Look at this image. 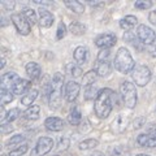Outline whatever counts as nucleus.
Returning <instances> with one entry per match:
<instances>
[{
  "instance_id": "c03bdc74",
  "label": "nucleus",
  "mask_w": 156,
  "mask_h": 156,
  "mask_svg": "<svg viewBox=\"0 0 156 156\" xmlns=\"http://www.w3.org/2000/svg\"><path fill=\"white\" fill-rule=\"evenodd\" d=\"M2 5L8 11H12L14 8V2H2Z\"/></svg>"
},
{
  "instance_id": "3c124183",
  "label": "nucleus",
  "mask_w": 156,
  "mask_h": 156,
  "mask_svg": "<svg viewBox=\"0 0 156 156\" xmlns=\"http://www.w3.org/2000/svg\"><path fill=\"white\" fill-rule=\"evenodd\" d=\"M2 156H7V155H2Z\"/></svg>"
},
{
  "instance_id": "dca6fc26",
  "label": "nucleus",
  "mask_w": 156,
  "mask_h": 156,
  "mask_svg": "<svg viewBox=\"0 0 156 156\" xmlns=\"http://www.w3.org/2000/svg\"><path fill=\"white\" fill-rule=\"evenodd\" d=\"M25 69H26V74L30 77V80H33V81L39 80L42 76V68L38 62H34V61L27 62Z\"/></svg>"
},
{
  "instance_id": "9b49d317",
  "label": "nucleus",
  "mask_w": 156,
  "mask_h": 156,
  "mask_svg": "<svg viewBox=\"0 0 156 156\" xmlns=\"http://www.w3.org/2000/svg\"><path fill=\"white\" fill-rule=\"evenodd\" d=\"M18 80H20V77L14 72H8V73H5V74H3L2 76V82H0V90L12 91Z\"/></svg>"
},
{
  "instance_id": "a19ab883",
  "label": "nucleus",
  "mask_w": 156,
  "mask_h": 156,
  "mask_svg": "<svg viewBox=\"0 0 156 156\" xmlns=\"http://www.w3.org/2000/svg\"><path fill=\"white\" fill-rule=\"evenodd\" d=\"M144 124V117H139L138 120H135L134 121V124H133V128L134 129H139V128H142Z\"/></svg>"
},
{
  "instance_id": "9d476101",
  "label": "nucleus",
  "mask_w": 156,
  "mask_h": 156,
  "mask_svg": "<svg viewBox=\"0 0 156 156\" xmlns=\"http://www.w3.org/2000/svg\"><path fill=\"white\" fill-rule=\"evenodd\" d=\"M117 42V38L115 34L112 33H103L99 34L95 38V46L99 47L100 50H109L111 47H113Z\"/></svg>"
},
{
  "instance_id": "393cba45",
  "label": "nucleus",
  "mask_w": 156,
  "mask_h": 156,
  "mask_svg": "<svg viewBox=\"0 0 156 156\" xmlns=\"http://www.w3.org/2000/svg\"><path fill=\"white\" fill-rule=\"evenodd\" d=\"M69 31L73 35H83L86 33V26L80 21H73L69 25Z\"/></svg>"
},
{
  "instance_id": "f03ea898",
  "label": "nucleus",
  "mask_w": 156,
  "mask_h": 156,
  "mask_svg": "<svg viewBox=\"0 0 156 156\" xmlns=\"http://www.w3.org/2000/svg\"><path fill=\"white\" fill-rule=\"evenodd\" d=\"M113 65L117 72L122 73V74H129V73H133L134 70L135 61L133 56H131V53L125 47H120L116 52Z\"/></svg>"
},
{
  "instance_id": "f3484780",
  "label": "nucleus",
  "mask_w": 156,
  "mask_h": 156,
  "mask_svg": "<svg viewBox=\"0 0 156 156\" xmlns=\"http://www.w3.org/2000/svg\"><path fill=\"white\" fill-rule=\"evenodd\" d=\"M73 57H74V61H76V64L78 65H83L85 62L87 61V58H89V50H87L86 47L83 46H80V47H77L74 52H73Z\"/></svg>"
},
{
  "instance_id": "a18cd8bd",
  "label": "nucleus",
  "mask_w": 156,
  "mask_h": 156,
  "mask_svg": "<svg viewBox=\"0 0 156 156\" xmlns=\"http://www.w3.org/2000/svg\"><path fill=\"white\" fill-rule=\"evenodd\" d=\"M148 51H150V53H151V55H152L154 57H156V42L154 43V44L148 46Z\"/></svg>"
},
{
  "instance_id": "aec40b11",
  "label": "nucleus",
  "mask_w": 156,
  "mask_h": 156,
  "mask_svg": "<svg viewBox=\"0 0 156 156\" xmlns=\"http://www.w3.org/2000/svg\"><path fill=\"white\" fill-rule=\"evenodd\" d=\"M136 22H138L136 17L129 14V16H126V17L120 20V27L124 29V30H126V31H130L134 26H136Z\"/></svg>"
},
{
  "instance_id": "cd10ccee",
  "label": "nucleus",
  "mask_w": 156,
  "mask_h": 156,
  "mask_svg": "<svg viewBox=\"0 0 156 156\" xmlns=\"http://www.w3.org/2000/svg\"><path fill=\"white\" fill-rule=\"evenodd\" d=\"M126 125H128V120L124 117V115H120V116H117V119L115 120L113 129L117 133H121V131H124L126 129Z\"/></svg>"
},
{
  "instance_id": "412c9836",
  "label": "nucleus",
  "mask_w": 156,
  "mask_h": 156,
  "mask_svg": "<svg viewBox=\"0 0 156 156\" xmlns=\"http://www.w3.org/2000/svg\"><path fill=\"white\" fill-rule=\"evenodd\" d=\"M38 98V90L37 89H30L25 95H22L21 98V104L22 105H26L27 108L31 107V104L35 101V99Z\"/></svg>"
},
{
  "instance_id": "6ab92c4d",
  "label": "nucleus",
  "mask_w": 156,
  "mask_h": 156,
  "mask_svg": "<svg viewBox=\"0 0 156 156\" xmlns=\"http://www.w3.org/2000/svg\"><path fill=\"white\" fill-rule=\"evenodd\" d=\"M68 121H69V124L70 125H80L81 124V121H82V113H81V109H80V107L78 105H73L72 107V109L69 112V116H68Z\"/></svg>"
},
{
  "instance_id": "a878e982",
  "label": "nucleus",
  "mask_w": 156,
  "mask_h": 156,
  "mask_svg": "<svg viewBox=\"0 0 156 156\" xmlns=\"http://www.w3.org/2000/svg\"><path fill=\"white\" fill-rule=\"evenodd\" d=\"M66 74H69L70 77H74V78H78L83 74L82 72L81 66L78 64H74V62H70V64L66 65Z\"/></svg>"
},
{
  "instance_id": "79ce46f5",
  "label": "nucleus",
  "mask_w": 156,
  "mask_h": 156,
  "mask_svg": "<svg viewBox=\"0 0 156 156\" xmlns=\"http://www.w3.org/2000/svg\"><path fill=\"white\" fill-rule=\"evenodd\" d=\"M13 130V125L12 124H5V125H2V133L3 134H7L9 131Z\"/></svg>"
},
{
  "instance_id": "72a5a7b5",
  "label": "nucleus",
  "mask_w": 156,
  "mask_h": 156,
  "mask_svg": "<svg viewBox=\"0 0 156 156\" xmlns=\"http://www.w3.org/2000/svg\"><path fill=\"white\" fill-rule=\"evenodd\" d=\"M111 156H129V150L125 146H115L111 148Z\"/></svg>"
},
{
  "instance_id": "2eb2a0df",
  "label": "nucleus",
  "mask_w": 156,
  "mask_h": 156,
  "mask_svg": "<svg viewBox=\"0 0 156 156\" xmlns=\"http://www.w3.org/2000/svg\"><path fill=\"white\" fill-rule=\"evenodd\" d=\"M136 143L140 147H146V148H154L156 147V135H151V134H140L136 138Z\"/></svg>"
},
{
  "instance_id": "2f4dec72",
  "label": "nucleus",
  "mask_w": 156,
  "mask_h": 156,
  "mask_svg": "<svg viewBox=\"0 0 156 156\" xmlns=\"http://www.w3.org/2000/svg\"><path fill=\"white\" fill-rule=\"evenodd\" d=\"M98 94H99V91H98L96 83L85 87V99L86 100H90V99H92V98H96Z\"/></svg>"
},
{
  "instance_id": "f8f14e48",
  "label": "nucleus",
  "mask_w": 156,
  "mask_h": 156,
  "mask_svg": "<svg viewBox=\"0 0 156 156\" xmlns=\"http://www.w3.org/2000/svg\"><path fill=\"white\" fill-rule=\"evenodd\" d=\"M80 90H81V86H80V83H78V82H76V81H69V82H66L65 90H64L66 101H74V100L77 99L78 94H80Z\"/></svg>"
},
{
  "instance_id": "8fccbe9b",
  "label": "nucleus",
  "mask_w": 156,
  "mask_h": 156,
  "mask_svg": "<svg viewBox=\"0 0 156 156\" xmlns=\"http://www.w3.org/2000/svg\"><path fill=\"white\" fill-rule=\"evenodd\" d=\"M136 156H150V155H143V154H140V155H136Z\"/></svg>"
},
{
  "instance_id": "6e6552de",
  "label": "nucleus",
  "mask_w": 156,
  "mask_h": 156,
  "mask_svg": "<svg viewBox=\"0 0 156 156\" xmlns=\"http://www.w3.org/2000/svg\"><path fill=\"white\" fill-rule=\"evenodd\" d=\"M136 37H138V39L142 42V44H146L147 47L154 44L155 41H156V33L150 26L143 25V23L138 25V29H136Z\"/></svg>"
},
{
  "instance_id": "de8ad7c7",
  "label": "nucleus",
  "mask_w": 156,
  "mask_h": 156,
  "mask_svg": "<svg viewBox=\"0 0 156 156\" xmlns=\"http://www.w3.org/2000/svg\"><path fill=\"white\" fill-rule=\"evenodd\" d=\"M4 66H5V57L2 56V60H0V68H2V69H3Z\"/></svg>"
},
{
  "instance_id": "49530a36",
  "label": "nucleus",
  "mask_w": 156,
  "mask_h": 156,
  "mask_svg": "<svg viewBox=\"0 0 156 156\" xmlns=\"http://www.w3.org/2000/svg\"><path fill=\"white\" fill-rule=\"evenodd\" d=\"M34 3H35V4H43V5H51V4H52L50 2H41V0H34Z\"/></svg>"
},
{
  "instance_id": "f257e3e1",
  "label": "nucleus",
  "mask_w": 156,
  "mask_h": 156,
  "mask_svg": "<svg viewBox=\"0 0 156 156\" xmlns=\"http://www.w3.org/2000/svg\"><path fill=\"white\" fill-rule=\"evenodd\" d=\"M113 91L111 89H101L99 90V94L95 98L94 111L99 119H107L113 108Z\"/></svg>"
},
{
  "instance_id": "a211bd4d",
  "label": "nucleus",
  "mask_w": 156,
  "mask_h": 156,
  "mask_svg": "<svg viewBox=\"0 0 156 156\" xmlns=\"http://www.w3.org/2000/svg\"><path fill=\"white\" fill-rule=\"evenodd\" d=\"M29 90H30V81L20 78V80L17 81V83L14 85L12 91H13L14 95H25Z\"/></svg>"
},
{
  "instance_id": "37998d69",
  "label": "nucleus",
  "mask_w": 156,
  "mask_h": 156,
  "mask_svg": "<svg viewBox=\"0 0 156 156\" xmlns=\"http://www.w3.org/2000/svg\"><path fill=\"white\" fill-rule=\"evenodd\" d=\"M148 20L154 26H156V11H151L148 14Z\"/></svg>"
},
{
  "instance_id": "c756f323",
  "label": "nucleus",
  "mask_w": 156,
  "mask_h": 156,
  "mask_svg": "<svg viewBox=\"0 0 156 156\" xmlns=\"http://www.w3.org/2000/svg\"><path fill=\"white\" fill-rule=\"evenodd\" d=\"M22 14L25 16V18L29 22H30V25H35L37 21H38V16H37V13L34 9L31 8H25L22 11Z\"/></svg>"
},
{
  "instance_id": "473e14b6",
  "label": "nucleus",
  "mask_w": 156,
  "mask_h": 156,
  "mask_svg": "<svg viewBox=\"0 0 156 156\" xmlns=\"http://www.w3.org/2000/svg\"><path fill=\"white\" fill-rule=\"evenodd\" d=\"M0 99H2V104H3V105L9 104V103H11V101L14 99V94H13V91L0 90Z\"/></svg>"
},
{
  "instance_id": "0eeeda50",
  "label": "nucleus",
  "mask_w": 156,
  "mask_h": 156,
  "mask_svg": "<svg viewBox=\"0 0 156 156\" xmlns=\"http://www.w3.org/2000/svg\"><path fill=\"white\" fill-rule=\"evenodd\" d=\"M53 144H55V142H53V139L50 138V136H41V138L38 139L35 147L31 150L30 156H43V155H46L53 148Z\"/></svg>"
},
{
  "instance_id": "423d86ee",
  "label": "nucleus",
  "mask_w": 156,
  "mask_h": 156,
  "mask_svg": "<svg viewBox=\"0 0 156 156\" xmlns=\"http://www.w3.org/2000/svg\"><path fill=\"white\" fill-rule=\"evenodd\" d=\"M131 77H133V81L136 86L144 87L152 78V73H151L150 68L146 65H136L131 73Z\"/></svg>"
},
{
  "instance_id": "20e7f679",
  "label": "nucleus",
  "mask_w": 156,
  "mask_h": 156,
  "mask_svg": "<svg viewBox=\"0 0 156 156\" xmlns=\"http://www.w3.org/2000/svg\"><path fill=\"white\" fill-rule=\"evenodd\" d=\"M120 96L122 99V103L128 108L133 109L138 103V94H136L135 85L129 81H124L120 86Z\"/></svg>"
},
{
  "instance_id": "09e8293b",
  "label": "nucleus",
  "mask_w": 156,
  "mask_h": 156,
  "mask_svg": "<svg viewBox=\"0 0 156 156\" xmlns=\"http://www.w3.org/2000/svg\"><path fill=\"white\" fill-rule=\"evenodd\" d=\"M91 156H105L103 152H99V151H95V152L94 154H92Z\"/></svg>"
},
{
  "instance_id": "f704fd0d",
  "label": "nucleus",
  "mask_w": 156,
  "mask_h": 156,
  "mask_svg": "<svg viewBox=\"0 0 156 156\" xmlns=\"http://www.w3.org/2000/svg\"><path fill=\"white\" fill-rule=\"evenodd\" d=\"M27 150H29V146L26 143H23L21 146H18V147L13 148L11 152L8 154V156H22V155H25L27 152Z\"/></svg>"
},
{
  "instance_id": "ddd939ff",
  "label": "nucleus",
  "mask_w": 156,
  "mask_h": 156,
  "mask_svg": "<svg viewBox=\"0 0 156 156\" xmlns=\"http://www.w3.org/2000/svg\"><path fill=\"white\" fill-rule=\"evenodd\" d=\"M44 126H46V129L47 130H50V131H60L64 129V126H65V121L60 119V117H47L46 121H44Z\"/></svg>"
},
{
  "instance_id": "603ef678",
  "label": "nucleus",
  "mask_w": 156,
  "mask_h": 156,
  "mask_svg": "<svg viewBox=\"0 0 156 156\" xmlns=\"http://www.w3.org/2000/svg\"><path fill=\"white\" fill-rule=\"evenodd\" d=\"M56 156H58V155H56Z\"/></svg>"
},
{
  "instance_id": "7c9ffc66",
  "label": "nucleus",
  "mask_w": 156,
  "mask_h": 156,
  "mask_svg": "<svg viewBox=\"0 0 156 156\" xmlns=\"http://www.w3.org/2000/svg\"><path fill=\"white\" fill-rule=\"evenodd\" d=\"M138 37L135 35V34H133L131 31H128V33H125V35H124V39L128 43H130L131 46H133L134 48H138V50H140V47H139V39H136Z\"/></svg>"
},
{
  "instance_id": "4be33fe9",
  "label": "nucleus",
  "mask_w": 156,
  "mask_h": 156,
  "mask_svg": "<svg viewBox=\"0 0 156 156\" xmlns=\"http://www.w3.org/2000/svg\"><path fill=\"white\" fill-rule=\"evenodd\" d=\"M64 4H65L66 8H69L72 12H74L77 14H82L85 12V5L82 3H80V2H74V0H65Z\"/></svg>"
},
{
  "instance_id": "b1692460",
  "label": "nucleus",
  "mask_w": 156,
  "mask_h": 156,
  "mask_svg": "<svg viewBox=\"0 0 156 156\" xmlns=\"http://www.w3.org/2000/svg\"><path fill=\"white\" fill-rule=\"evenodd\" d=\"M20 113H21V111H20V108H12L11 111H8L7 113L3 116V119H2V125L12 124V121L16 120L17 117L20 116Z\"/></svg>"
},
{
  "instance_id": "c85d7f7f",
  "label": "nucleus",
  "mask_w": 156,
  "mask_h": 156,
  "mask_svg": "<svg viewBox=\"0 0 156 156\" xmlns=\"http://www.w3.org/2000/svg\"><path fill=\"white\" fill-rule=\"evenodd\" d=\"M96 78H98V73L95 70H90V72H87L85 73V76H83V86H90V85H95L96 83Z\"/></svg>"
},
{
  "instance_id": "4c0bfd02",
  "label": "nucleus",
  "mask_w": 156,
  "mask_h": 156,
  "mask_svg": "<svg viewBox=\"0 0 156 156\" xmlns=\"http://www.w3.org/2000/svg\"><path fill=\"white\" fill-rule=\"evenodd\" d=\"M66 35V26L64 22H60L57 26V31H56V38L60 41V39H62Z\"/></svg>"
},
{
  "instance_id": "1a4fd4ad",
  "label": "nucleus",
  "mask_w": 156,
  "mask_h": 156,
  "mask_svg": "<svg viewBox=\"0 0 156 156\" xmlns=\"http://www.w3.org/2000/svg\"><path fill=\"white\" fill-rule=\"evenodd\" d=\"M11 21L13 22V25H14V27H16L18 34H21V35H29V34H30V31H31L30 22L25 18V16H23L22 13L12 14Z\"/></svg>"
},
{
  "instance_id": "c9c22d12",
  "label": "nucleus",
  "mask_w": 156,
  "mask_h": 156,
  "mask_svg": "<svg viewBox=\"0 0 156 156\" xmlns=\"http://www.w3.org/2000/svg\"><path fill=\"white\" fill-rule=\"evenodd\" d=\"M23 140H25V136L21 135V134H17V135L12 136V138H9L7 142H5V146H7V147H14L16 144L22 143Z\"/></svg>"
},
{
  "instance_id": "4468645a",
  "label": "nucleus",
  "mask_w": 156,
  "mask_h": 156,
  "mask_svg": "<svg viewBox=\"0 0 156 156\" xmlns=\"http://www.w3.org/2000/svg\"><path fill=\"white\" fill-rule=\"evenodd\" d=\"M38 17H39V22H41L42 27H50L53 23V14L46 8H39L38 9Z\"/></svg>"
},
{
  "instance_id": "bb28decb",
  "label": "nucleus",
  "mask_w": 156,
  "mask_h": 156,
  "mask_svg": "<svg viewBox=\"0 0 156 156\" xmlns=\"http://www.w3.org/2000/svg\"><path fill=\"white\" fill-rule=\"evenodd\" d=\"M99 146V140L95 139V138H89V139H85V140H82V142L80 143V150L82 151H87V150H92V148H95Z\"/></svg>"
},
{
  "instance_id": "5701e85b",
  "label": "nucleus",
  "mask_w": 156,
  "mask_h": 156,
  "mask_svg": "<svg viewBox=\"0 0 156 156\" xmlns=\"http://www.w3.org/2000/svg\"><path fill=\"white\" fill-rule=\"evenodd\" d=\"M39 112H41V107L39 105H31L23 112V119L26 120H38L39 119Z\"/></svg>"
},
{
  "instance_id": "7ed1b4c3",
  "label": "nucleus",
  "mask_w": 156,
  "mask_h": 156,
  "mask_svg": "<svg viewBox=\"0 0 156 156\" xmlns=\"http://www.w3.org/2000/svg\"><path fill=\"white\" fill-rule=\"evenodd\" d=\"M64 90V76L57 72L53 74L51 80V94L48 98V104H50L51 109H57L61 105Z\"/></svg>"
},
{
  "instance_id": "39448f33",
  "label": "nucleus",
  "mask_w": 156,
  "mask_h": 156,
  "mask_svg": "<svg viewBox=\"0 0 156 156\" xmlns=\"http://www.w3.org/2000/svg\"><path fill=\"white\" fill-rule=\"evenodd\" d=\"M111 52L109 50H100L96 56V68L95 72L98 76L100 77H108L112 72V65H111Z\"/></svg>"
},
{
  "instance_id": "e433bc0d",
  "label": "nucleus",
  "mask_w": 156,
  "mask_h": 156,
  "mask_svg": "<svg viewBox=\"0 0 156 156\" xmlns=\"http://www.w3.org/2000/svg\"><path fill=\"white\" fill-rule=\"evenodd\" d=\"M152 2H150V0H139V2H135V8L136 9H140V11H147L152 7Z\"/></svg>"
},
{
  "instance_id": "ea45409f",
  "label": "nucleus",
  "mask_w": 156,
  "mask_h": 156,
  "mask_svg": "<svg viewBox=\"0 0 156 156\" xmlns=\"http://www.w3.org/2000/svg\"><path fill=\"white\" fill-rule=\"evenodd\" d=\"M146 131H147V134L156 135V124H155V122L148 124L147 126H146Z\"/></svg>"
},
{
  "instance_id": "58836bf2",
  "label": "nucleus",
  "mask_w": 156,
  "mask_h": 156,
  "mask_svg": "<svg viewBox=\"0 0 156 156\" xmlns=\"http://www.w3.org/2000/svg\"><path fill=\"white\" fill-rule=\"evenodd\" d=\"M69 139L68 138H60V140H58V144H57V148L58 150H66L68 147H69Z\"/></svg>"
}]
</instances>
